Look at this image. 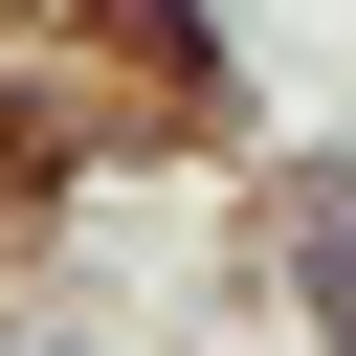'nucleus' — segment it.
Returning a JSON list of instances; mask_svg holds the SVG:
<instances>
[{
  "label": "nucleus",
  "instance_id": "obj_1",
  "mask_svg": "<svg viewBox=\"0 0 356 356\" xmlns=\"http://www.w3.org/2000/svg\"><path fill=\"white\" fill-rule=\"evenodd\" d=\"M312 289H334V334H356V178L312 200Z\"/></svg>",
  "mask_w": 356,
  "mask_h": 356
}]
</instances>
